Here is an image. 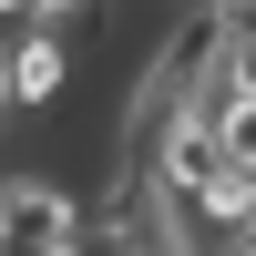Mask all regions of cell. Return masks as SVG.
Wrapping results in <instances>:
<instances>
[{
  "mask_svg": "<svg viewBox=\"0 0 256 256\" xmlns=\"http://www.w3.org/2000/svg\"><path fill=\"white\" fill-rule=\"evenodd\" d=\"M31 10H41V20H62V10H82V0H31Z\"/></svg>",
  "mask_w": 256,
  "mask_h": 256,
  "instance_id": "obj_6",
  "label": "cell"
},
{
  "mask_svg": "<svg viewBox=\"0 0 256 256\" xmlns=\"http://www.w3.org/2000/svg\"><path fill=\"white\" fill-rule=\"evenodd\" d=\"M216 144H226V164L256 174V92H226V102H216Z\"/></svg>",
  "mask_w": 256,
  "mask_h": 256,
  "instance_id": "obj_4",
  "label": "cell"
},
{
  "mask_svg": "<svg viewBox=\"0 0 256 256\" xmlns=\"http://www.w3.org/2000/svg\"><path fill=\"white\" fill-rule=\"evenodd\" d=\"M62 82H72V52H62V31H31L20 52H0V102H20V113H31V102H52Z\"/></svg>",
  "mask_w": 256,
  "mask_h": 256,
  "instance_id": "obj_2",
  "label": "cell"
},
{
  "mask_svg": "<svg viewBox=\"0 0 256 256\" xmlns=\"http://www.w3.org/2000/svg\"><path fill=\"white\" fill-rule=\"evenodd\" d=\"M256 92V20H216V102Z\"/></svg>",
  "mask_w": 256,
  "mask_h": 256,
  "instance_id": "obj_3",
  "label": "cell"
},
{
  "mask_svg": "<svg viewBox=\"0 0 256 256\" xmlns=\"http://www.w3.org/2000/svg\"><path fill=\"white\" fill-rule=\"evenodd\" d=\"M236 256H256V205H246V226H236Z\"/></svg>",
  "mask_w": 256,
  "mask_h": 256,
  "instance_id": "obj_5",
  "label": "cell"
},
{
  "mask_svg": "<svg viewBox=\"0 0 256 256\" xmlns=\"http://www.w3.org/2000/svg\"><path fill=\"white\" fill-rule=\"evenodd\" d=\"M0 256H82V205L62 184H0Z\"/></svg>",
  "mask_w": 256,
  "mask_h": 256,
  "instance_id": "obj_1",
  "label": "cell"
}]
</instances>
